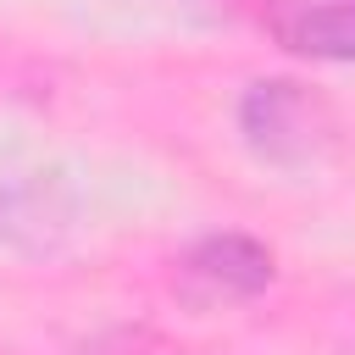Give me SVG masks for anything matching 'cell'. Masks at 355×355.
Returning <instances> with one entry per match:
<instances>
[{"label":"cell","instance_id":"3957f363","mask_svg":"<svg viewBox=\"0 0 355 355\" xmlns=\"http://www.w3.org/2000/svg\"><path fill=\"white\" fill-rule=\"evenodd\" d=\"M266 33L305 61H355V0H261Z\"/></svg>","mask_w":355,"mask_h":355},{"label":"cell","instance_id":"6da1fadb","mask_svg":"<svg viewBox=\"0 0 355 355\" xmlns=\"http://www.w3.org/2000/svg\"><path fill=\"white\" fill-rule=\"evenodd\" d=\"M239 128H244L250 150L272 166H311L333 144L327 100L311 94L305 83H288V78L250 83V94L239 105Z\"/></svg>","mask_w":355,"mask_h":355},{"label":"cell","instance_id":"7a4b0ae2","mask_svg":"<svg viewBox=\"0 0 355 355\" xmlns=\"http://www.w3.org/2000/svg\"><path fill=\"white\" fill-rule=\"evenodd\" d=\"M272 277H277V255L261 239H250V233H205L200 244L183 250L172 288H178V300L189 311H227V305L255 300Z\"/></svg>","mask_w":355,"mask_h":355}]
</instances>
